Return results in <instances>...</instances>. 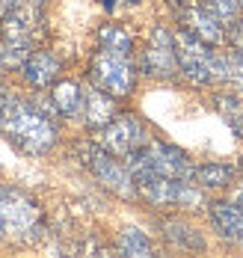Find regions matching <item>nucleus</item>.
Listing matches in <instances>:
<instances>
[{"mask_svg": "<svg viewBox=\"0 0 243 258\" xmlns=\"http://www.w3.org/2000/svg\"><path fill=\"white\" fill-rule=\"evenodd\" d=\"M83 122H86V128L98 131L104 128V125H110L116 116H119V107H116V98L110 95V92H104L101 86H89L86 89V98H83Z\"/></svg>", "mask_w": 243, "mask_h": 258, "instance_id": "obj_11", "label": "nucleus"}, {"mask_svg": "<svg viewBox=\"0 0 243 258\" xmlns=\"http://www.w3.org/2000/svg\"><path fill=\"white\" fill-rule=\"evenodd\" d=\"M95 143L110 155L128 157L134 155L139 146L148 143V134H145V125L136 119L134 113H119L110 125L95 131Z\"/></svg>", "mask_w": 243, "mask_h": 258, "instance_id": "obj_6", "label": "nucleus"}, {"mask_svg": "<svg viewBox=\"0 0 243 258\" xmlns=\"http://www.w3.org/2000/svg\"><path fill=\"white\" fill-rule=\"evenodd\" d=\"M0 134L24 155H45L59 140V128L51 113L6 89H0Z\"/></svg>", "mask_w": 243, "mask_h": 258, "instance_id": "obj_1", "label": "nucleus"}, {"mask_svg": "<svg viewBox=\"0 0 243 258\" xmlns=\"http://www.w3.org/2000/svg\"><path fill=\"white\" fill-rule=\"evenodd\" d=\"M98 48H110V51H125L131 53V36L116 24H107L98 33Z\"/></svg>", "mask_w": 243, "mask_h": 258, "instance_id": "obj_19", "label": "nucleus"}, {"mask_svg": "<svg viewBox=\"0 0 243 258\" xmlns=\"http://www.w3.org/2000/svg\"><path fill=\"white\" fill-rule=\"evenodd\" d=\"M59 59H56L51 51H33L24 59V66H21V72H24V78H27L30 86H36V89H48V86H54L56 78H59Z\"/></svg>", "mask_w": 243, "mask_h": 258, "instance_id": "obj_13", "label": "nucleus"}, {"mask_svg": "<svg viewBox=\"0 0 243 258\" xmlns=\"http://www.w3.org/2000/svg\"><path fill=\"white\" fill-rule=\"evenodd\" d=\"M216 80L228 83L234 92H243V51L216 53Z\"/></svg>", "mask_w": 243, "mask_h": 258, "instance_id": "obj_15", "label": "nucleus"}, {"mask_svg": "<svg viewBox=\"0 0 243 258\" xmlns=\"http://www.w3.org/2000/svg\"><path fill=\"white\" fill-rule=\"evenodd\" d=\"M83 98H86V89L74 80H59L51 86V101L54 110L62 119H77L83 113Z\"/></svg>", "mask_w": 243, "mask_h": 258, "instance_id": "obj_14", "label": "nucleus"}, {"mask_svg": "<svg viewBox=\"0 0 243 258\" xmlns=\"http://www.w3.org/2000/svg\"><path fill=\"white\" fill-rule=\"evenodd\" d=\"M234 202H240V205H243V187L237 190V193H234Z\"/></svg>", "mask_w": 243, "mask_h": 258, "instance_id": "obj_21", "label": "nucleus"}, {"mask_svg": "<svg viewBox=\"0 0 243 258\" xmlns=\"http://www.w3.org/2000/svg\"><path fill=\"white\" fill-rule=\"evenodd\" d=\"M86 166H89L92 175L101 181L104 187H110L113 193H119V196H134L136 193V181H134V175H131V169H128V163H119L116 155L104 152L98 143L86 152Z\"/></svg>", "mask_w": 243, "mask_h": 258, "instance_id": "obj_8", "label": "nucleus"}, {"mask_svg": "<svg viewBox=\"0 0 243 258\" xmlns=\"http://www.w3.org/2000/svg\"><path fill=\"white\" fill-rule=\"evenodd\" d=\"M205 6H208L225 27L237 24L240 15H243V0H208Z\"/></svg>", "mask_w": 243, "mask_h": 258, "instance_id": "obj_18", "label": "nucleus"}, {"mask_svg": "<svg viewBox=\"0 0 243 258\" xmlns=\"http://www.w3.org/2000/svg\"><path fill=\"white\" fill-rule=\"evenodd\" d=\"M128 169L134 181L148 178V175H166V178H193L196 166L181 149L175 146H166V143H157V140H148L145 146H139L134 155L125 157Z\"/></svg>", "mask_w": 243, "mask_h": 258, "instance_id": "obj_3", "label": "nucleus"}, {"mask_svg": "<svg viewBox=\"0 0 243 258\" xmlns=\"http://www.w3.org/2000/svg\"><path fill=\"white\" fill-rule=\"evenodd\" d=\"M240 21H243V15H240Z\"/></svg>", "mask_w": 243, "mask_h": 258, "instance_id": "obj_22", "label": "nucleus"}, {"mask_svg": "<svg viewBox=\"0 0 243 258\" xmlns=\"http://www.w3.org/2000/svg\"><path fill=\"white\" fill-rule=\"evenodd\" d=\"M136 193L151 205H199L202 193L193 187L190 178H166V175H148L136 181Z\"/></svg>", "mask_w": 243, "mask_h": 258, "instance_id": "obj_7", "label": "nucleus"}, {"mask_svg": "<svg viewBox=\"0 0 243 258\" xmlns=\"http://www.w3.org/2000/svg\"><path fill=\"white\" fill-rule=\"evenodd\" d=\"M142 69L151 75V78H172L178 72V53H175V36L169 30L157 27L145 45V53H142Z\"/></svg>", "mask_w": 243, "mask_h": 258, "instance_id": "obj_9", "label": "nucleus"}, {"mask_svg": "<svg viewBox=\"0 0 243 258\" xmlns=\"http://www.w3.org/2000/svg\"><path fill=\"white\" fill-rule=\"evenodd\" d=\"M15 3H18V0H0V18H3V15H6V12L15 6Z\"/></svg>", "mask_w": 243, "mask_h": 258, "instance_id": "obj_20", "label": "nucleus"}, {"mask_svg": "<svg viewBox=\"0 0 243 258\" xmlns=\"http://www.w3.org/2000/svg\"><path fill=\"white\" fill-rule=\"evenodd\" d=\"M181 30H187L193 33L196 39H202L205 45H222V39H225V24L216 18L214 12L202 3V6H184L181 9Z\"/></svg>", "mask_w": 243, "mask_h": 258, "instance_id": "obj_10", "label": "nucleus"}, {"mask_svg": "<svg viewBox=\"0 0 243 258\" xmlns=\"http://www.w3.org/2000/svg\"><path fill=\"white\" fill-rule=\"evenodd\" d=\"M116 246H119L122 255H151L154 252L148 234H142L139 229H125V232L119 234V243Z\"/></svg>", "mask_w": 243, "mask_h": 258, "instance_id": "obj_17", "label": "nucleus"}, {"mask_svg": "<svg viewBox=\"0 0 243 258\" xmlns=\"http://www.w3.org/2000/svg\"><path fill=\"white\" fill-rule=\"evenodd\" d=\"M231 175H234V169L225 166V163H202V166H196V172H193V178L199 181V187H205V190L225 187V184L231 181Z\"/></svg>", "mask_w": 243, "mask_h": 258, "instance_id": "obj_16", "label": "nucleus"}, {"mask_svg": "<svg viewBox=\"0 0 243 258\" xmlns=\"http://www.w3.org/2000/svg\"><path fill=\"white\" fill-rule=\"evenodd\" d=\"M42 232V205L21 187L0 184V240H30Z\"/></svg>", "mask_w": 243, "mask_h": 258, "instance_id": "obj_2", "label": "nucleus"}, {"mask_svg": "<svg viewBox=\"0 0 243 258\" xmlns=\"http://www.w3.org/2000/svg\"><path fill=\"white\" fill-rule=\"evenodd\" d=\"M175 53H178V72L190 83H211L216 80V51L196 39L193 33H175Z\"/></svg>", "mask_w": 243, "mask_h": 258, "instance_id": "obj_5", "label": "nucleus"}, {"mask_svg": "<svg viewBox=\"0 0 243 258\" xmlns=\"http://www.w3.org/2000/svg\"><path fill=\"white\" fill-rule=\"evenodd\" d=\"M89 78L95 86H101L113 98H128L136 86V69L131 53L125 51H110V48H98Z\"/></svg>", "mask_w": 243, "mask_h": 258, "instance_id": "obj_4", "label": "nucleus"}, {"mask_svg": "<svg viewBox=\"0 0 243 258\" xmlns=\"http://www.w3.org/2000/svg\"><path fill=\"white\" fill-rule=\"evenodd\" d=\"M211 223L222 240L243 243V205L240 202H214L211 205Z\"/></svg>", "mask_w": 243, "mask_h": 258, "instance_id": "obj_12", "label": "nucleus"}]
</instances>
